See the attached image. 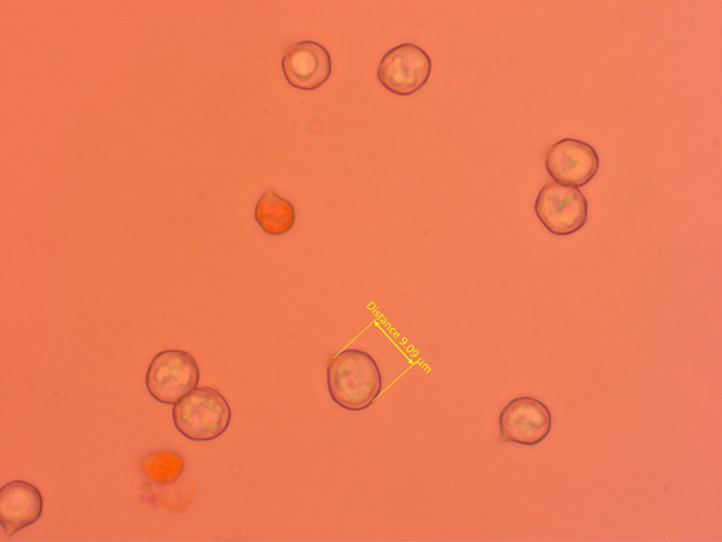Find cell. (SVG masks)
<instances>
[{"instance_id":"obj_10","label":"cell","mask_w":722,"mask_h":542,"mask_svg":"<svg viewBox=\"0 0 722 542\" xmlns=\"http://www.w3.org/2000/svg\"><path fill=\"white\" fill-rule=\"evenodd\" d=\"M255 218L265 233L279 236L292 229L295 221V211L289 200L274 191L268 190L256 204Z\"/></svg>"},{"instance_id":"obj_1","label":"cell","mask_w":722,"mask_h":542,"mask_svg":"<svg viewBox=\"0 0 722 542\" xmlns=\"http://www.w3.org/2000/svg\"><path fill=\"white\" fill-rule=\"evenodd\" d=\"M326 385L337 405L348 411H360L374 403L381 392L383 382L380 368L372 356L350 348L329 359Z\"/></svg>"},{"instance_id":"obj_6","label":"cell","mask_w":722,"mask_h":542,"mask_svg":"<svg viewBox=\"0 0 722 542\" xmlns=\"http://www.w3.org/2000/svg\"><path fill=\"white\" fill-rule=\"evenodd\" d=\"M551 414L541 401L522 396L509 402L499 415L501 438L532 446L542 442L551 428Z\"/></svg>"},{"instance_id":"obj_12","label":"cell","mask_w":722,"mask_h":542,"mask_svg":"<svg viewBox=\"0 0 722 542\" xmlns=\"http://www.w3.org/2000/svg\"><path fill=\"white\" fill-rule=\"evenodd\" d=\"M94 68H95L94 67V68H90V69H88V70H87V71H84V72L81 73L80 74H79V75H78V76H75L74 78H72L69 79L68 80H67V81L64 82L63 83H62L61 85H59V87L56 88H55V89H54V90H53V91L51 92H50V93H49V95H48L47 96V97H46V98H44V99L43 100V101H42V102H41V103H40V104H39V105H38V106H37V107H36V108H35V109H34V110L32 111V113L30 114V116H28L27 119H28V118H29V117H30V116H31V115H32V114L34 113V112H35V110H36V109H37L38 107H39V106H40V105H42V104H43V103H44V102H45V100H47V99H48V98H49V97L51 96V95H52V94H53V93H54V92H55V91L56 90L59 89V88H60L61 87H62V86L65 85L66 84L68 83H69V82H71V80H74V79H75V78H78V77H80V76H82V75L85 74V73H87V72H90V71H91L94 70Z\"/></svg>"},{"instance_id":"obj_2","label":"cell","mask_w":722,"mask_h":542,"mask_svg":"<svg viewBox=\"0 0 722 542\" xmlns=\"http://www.w3.org/2000/svg\"><path fill=\"white\" fill-rule=\"evenodd\" d=\"M226 399L209 386L195 387L176 403L172 410L176 429L195 441H209L222 435L231 420Z\"/></svg>"},{"instance_id":"obj_14","label":"cell","mask_w":722,"mask_h":542,"mask_svg":"<svg viewBox=\"0 0 722 542\" xmlns=\"http://www.w3.org/2000/svg\"><path fill=\"white\" fill-rule=\"evenodd\" d=\"M714 471H716V470L706 471L697 472V473H691V474H677V475L666 476H661V477H657V478H671V477H676V476L696 475V474H702L709 473V472H714Z\"/></svg>"},{"instance_id":"obj_3","label":"cell","mask_w":722,"mask_h":542,"mask_svg":"<svg viewBox=\"0 0 722 542\" xmlns=\"http://www.w3.org/2000/svg\"><path fill=\"white\" fill-rule=\"evenodd\" d=\"M200 380V370L193 356L180 349L160 351L151 361L145 383L149 393L158 402L175 404L194 390Z\"/></svg>"},{"instance_id":"obj_16","label":"cell","mask_w":722,"mask_h":542,"mask_svg":"<svg viewBox=\"0 0 722 542\" xmlns=\"http://www.w3.org/2000/svg\"><path fill=\"white\" fill-rule=\"evenodd\" d=\"M719 398H721V395H720V396H719L718 397H716V398H715V399H712V400H711V401L708 402L707 403H706V404H704L703 405H702L701 406H699V407L697 408L696 409H695V410H693V411H690V413L687 414L685 415V416H688V415H690V414H692V413L695 412L696 411H697V410H699V409H700L703 408L704 406H706V405L709 404L710 403L713 402H714V400H717V399H719Z\"/></svg>"},{"instance_id":"obj_15","label":"cell","mask_w":722,"mask_h":542,"mask_svg":"<svg viewBox=\"0 0 722 542\" xmlns=\"http://www.w3.org/2000/svg\"><path fill=\"white\" fill-rule=\"evenodd\" d=\"M34 22H35V23H36V25H37L38 26V28H39V30H41V31H42V32H43V34L44 35V36H45V37H47V40H49V42H50V44H51L52 46H53V47H54V48L55 49V50L56 51V53L58 54V55H59V56L60 57V59H61V60L63 61V64H65V65H66V66H67V67L68 68V64H67L66 63V61H65L63 60V58H62V56H61L60 55V54H59V53L58 52V51H57V49H56V47H55V45H54V44H53V42H52L51 41V40H49V37H47V35L45 34V32H44V31H43V30H42V28H41L39 27V25L37 24V23H36V22H35V20H34Z\"/></svg>"},{"instance_id":"obj_9","label":"cell","mask_w":722,"mask_h":542,"mask_svg":"<svg viewBox=\"0 0 722 542\" xmlns=\"http://www.w3.org/2000/svg\"><path fill=\"white\" fill-rule=\"evenodd\" d=\"M42 510V494L34 485L16 480L1 488L0 524L7 536L37 522Z\"/></svg>"},{"instance_id":"obj_5","label":"cell","mask_w":722,"mask_h":542,"mask_svg":"<svg viewBox=\"0 0 722 542\" xmlns=\"http://www.w3.org/2000/svg\"><path fill=\"white\" fill-rule=\"evenodd\" d=\"M431 70L429 55L414 44L404 43L393 47L382 57L377 78L387 90L407 96L426 84Z\"/></svg>"},{"instance_id":"obj_8","label":"cell","mask_w":722,"mask_h":542,"mask_svg":"<svg viewBox=\"0 0 722 542\" xmlns=\"http://www.w3.org/2000/svg\"><path fill=\"white\" fill-rule=\"evenodd\" d=\"M288 83L293 87L313 90L323 85L331 73V59L322 44L305 40L290 45L281 61Z\"/></svg>"},{"instance_id":"obj_11","label":"cell","mask_w":722,"mask_h":542,"mask_svg":"<svg viewBox=\"0 0 722 542\" xmlns=\"http://www.w3.org/2000/svg\"><path fill=\"white\" fill-rule=\"evenodd\" d=\"M145 476L152 482L161 486L176 481L184 469V461L176 452L162 450L152 453L140 462Z\"/></svg>"},{"instance_id":"obj_4","label":"cell","mask_w":722,"mask_h":542,"mask_svg":"<svg viewBox=\"0 0 722 542\" xmlns=\"http://www.w3.org/2000/svg\"><path fill=\"white\" fill-rule=\"evenodd\" d=\"M534 211L540 222L551 233L566 236L584 226L587 218L588 205L585 195L577 188L549 181L539 192Z\"/></svg>"},{"instance_id":"obj_13","label":"cell","mask_w":722,"mask_h":542,"mask_svg":"<svg viewBox=\"0 0 722 542\" xmlns=\"http://www.w3.org/2000/svg\"><path fill=\"white\" fill-rule=\"evenodd\" d=\"M650 338L656 339H672V340H677V341H680V342H692V343H706V344H708L709 345H712L714 347H716L714 344H711V343H709L708 342H706V341H699V342H697V341H689V340H684V339H675V338H662V337H651Z\"/></svg>"},{"instance_id":"obj_7","label":"cell","mask_w":722,"mask_h":542,"mask_svg":"<svg viewBox=\"0 0 722 542\" xmlns=\"http://www.w3.org/2000/svg\"><path fill=\"white\" fill-rule=\"evenodd\" d=\"M544 162L556 182L576 188L587 183L599 167L596 150L574 138H564L552 145L546 152Z\"/></svg>"},{"instance_id":"obj_17","label":"cell","mask_w":722,"mask_h":542,"mask_svg":"<svg viewBox=\"0 0 722 542\" xmlns=\"http://www.w3.org/2000/svg\"><path fill=\"white\" fill-rule=\"evenodd\" d=\"M3 28V29H5V30H9V31H11V32H16V33H20V34H24V33H23V32H19V31H16V30H13L8 29V28Z\"/></svg>"}]
</instances>
